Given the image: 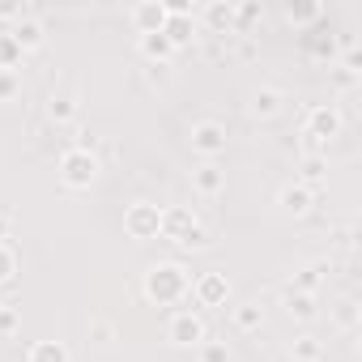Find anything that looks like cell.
Wrapping results in <instances>:
<instances>
[{"mask_svg":"<svg viewBox=\"0 0 362 362\" xmlns=\"http://www.w3.org/2000/svg\"><path fill=\"white\" fill-rule=\"evenodd\" d=\"M145 294L158 298V303H179L188 294V273L179 264H153L145 273Z\"/></svg>","mask_w":362,"mask_h":362,"instance_id":"1","label":"cell"},{"mask_svg":"<svg viewBox=\"0 0 362 362\" xmlns=\"http://www.w3.org/2000/svg\"><path fill=\"white\" fill-rule=\"evenodd\" d=\"M162 235L175 247H205V230L197 226V218L188 209H166L162 214Z\"/></svg>","mask_w":362,"mask_h":362,"instance_id":"2","label":"cell"},{"mask_svg":"<svg viewBox=\"0 0 362 362\" xmlns=\"http://www.w3.org/2000/svg\"><path fill=\"white\" fill-rule=\"evenodd\" d=\"M60 170H64V184H69V188H90L94 175H98V162H94V153H86V149H69L64 162H60Z\"/></svg>","mask_w":362,"mask_h":362,"instance_id":"3","label":"cell"},{"mask_svg":"<svg viewBox=\"0 0 362 362\" xmlns=\"http://www.w3.org/2000/svg\"><path fill=\"white\" fill-rule=\"evenodd\" d=\"M124 226H128V235H132V239H153V235L162 230V209L141 201V205H132V209H128Z\"/></svg>","mask_w":362,"mask_h":362,"instance_id":"4","label":"cell"},{"mask_svg":"<svg viewBox=\"0 0 362 362\" xmlns=\"http://www.w3.org/2000/svg\"><path fill=\"white\" fill-rule=\"evenodd\" d=\"M170 341H175V345H205V324H201V315L175 311V315H170Z\"/></svg>","mask_w":362,"mask_h":362,"instance_id":"5","label":"cell"},{"mask_svg":"<svg viewBox=\"0 0 362 362\" xmlns=\"http://www.w3.org/2000/svg\"><path fill=\"white\" fill-rule=\"evenodd\" d=\"M192 149H201L205 158L222 153V149H226V128H222V124H197V128H192Z\"/></svg>","mask_w":362,"mask_h":362,"instance_id":"6","label":"cell"},{"mask_svg":"<svg viewBox=\"0 0 362 362\" xmlns=\"http://www.w3.org/2000/svg\"><path fill=\"white\" fill-rule=\"evenodd\" d=\"M226 290H230V286H226V277H222V273H205V277L197 281V298H201L205 307L226 303Z\"/></svg>","mask_w":362,"mask_h":362,"instance_id":"7","label":"cell"},{"mask_svg":"<svg viewBox=\"0 0 362 362\" xmlns=\"http://www.w3.org/2000/svg\"><path fill=\"white\" fill-rule=\"evenodd\" d=\"M337 128H341V119H337V111H311V128H307V136H311V145H320L324 136H337Z\"/></svg>","mask_w":362,"mask_h":362,"instance_id":"8","label":"cell"},{"mask_svg":"<svg viewBox=\"0 0 362 362\" xmlns=\"http://www.w3.org/2000/svg\"><path fill=\"white\" fill-rule=\"evenodd\" d=\"M311 201H315V192H311L307 184H294V188L281 192V205H286V214H294V218L311 214Z\"/></svg>","mask_w":362,"mask_h":362,"instance_id":"9","label":"cell"},{"mask_svg":"<svg viewBox=\"0 0 362 362\" xmlns=\"http://www.w3.org/2000/svg\"><path fill=\"white\" fill-rule=\"evenodd\" d=\"M132 18H136L141 35H158V30L166 26V9H162V5H141V9H136Z\"/></svg>","mask_w":362,"mask_h":362,"instance_id":"10","label":"cell"},{"mask_svg":"<svg viewBox=\"0 0 362 362\" xmlns=\"http://www.w3.org/2000/svg\"><path fill=\"white\" fill-rule=\"evenodd\" d=\"M30 362H69V349L60 341H39L30 349Z\"/></svg>","mask_w":362,"mask_h":362,"instance_id":"11","label":"cell"},{"mask_svg":"<svg viewBox=\"0 0 362 362\" xmlns=\"http://www.w3.org/2000/svg\"><path fill=\"white\" fill-rule=\"evenodd\" d=\"M197 188H201V192H209V197H218V192L226 188V179H222V170H218V166H201V170H197Z\"/></svg>","mask_w":362,"mask_h":362,"instance_id":"12","label":"cell"},{"mask_svg":"<svg viewBox=\"0 0 362 362\" xmlns=\"http://www.w3.org/2000/svg\"><path fill=\"white\" fill-rule=\"evenodd\" d=\"M9 35L18 39V47H35V43L43 39V26H39V22H30V18H22V22H18Z\"/></svg>","mask_w":362,"mask_h":362,"instance_id":"13","label":"cell"},{"mask_svg":"<svg viewBox=\"0 0 362 362\" xmlns=\"http://www.w3.org/2000/svg\"><path fill=\"white\" fill-rule=\"evenodd\" d=\"M277 107H281V94H277V90H256V94H252V111H256V115H273Z\"/></svg>","mask_w":362,"mask_h":362,"instance_id":"14","label":"cell"},{"mask_svg":"<svg viewBox=\"0 0 362 362\" xmlns=\"http://www.w3.org/2000/svg\"><path fill=\"white\" fill-rule=\"evenodd\" d=\"M290 362H320V345H315L311 337H298V341L290 345Z\"/></svg>","mask_w":362,"mask_h":362,"instance_id":"15","label":"cell"},{"mask_svg":"<svg viewBox=\"0 0 362 362\" xmlns=\"http://www.w3.org/2000/svg\"><path fill=\"white\" fill-rule=\"evenodd\" d=\"M235 324H239L243 332H252V328H260V324H264V311H260L256 303H247V307H239V311H235Z\"/></svg>","mask_w":362,"mask_h":362,"instance_id":"16","label":"cell"},{"mask_svg":"<svg viewBox=\"0 0 362 362\" xmlns=\"http://www.w3.org/2000/svg\"><path fill=\"white\" fill-rule=\"evenodd\" d=\"M22 56V47H18V39L13 35H0V73H9V64Z\"/></svg>","mask_w":362,"mask_h":362,"instance_id":"17","label":"cell"},{"mask_svg":"<svg viewBox=\"0 0 362 362\" xmlns=\"http://www.w3.org/2000/svg\"><path fill=\"white\" fill-rule=\"evenodd\" d=\"M141 52H145V56H170V43H166V35L158 30V35H145V39H141Z\"/></svg>","mask_w":362,"mask_h":362,"instance_id":"18","label":"cell"},{"mask_svg":"<svg viewBox=\"0 0 362 362\" xmlns=\"http://www.w3.org/2000/svg\"><path fill=\"white\" fill-rule=\"evenodd\" d=\"M13 273H18V256H13V247H9V243H0V286H5Z\"/></svg>","mask_w":362,"mask_h":362,"instance_id":"19","label":"cell"},{"mask_svg":"<svg viewBox=\"0 0 362 362\" xmlns=\"http://www.w3.org/2000/svg\"><path fill=\"white\" fill-rule=\"evenodd\" d=\"M286 303H290V315H298V320H311V315H315V307H311V294H290Z\"/></svg>","mask_w":362,"mask_h":362,"instance_id":"20","label":"cell"},{"mask_svg":"<svg viewBox=\"0 0 362 362\" xmlns=\"http://www.w3.org/2000/svg\"><path fill=\"white\" fill-rule=\"evenodd\" d=\"M73 111H77L73 98H52V103H47V115H52V119H69Z\"/></svg>","mask_w":362,"mask_h":362,"instance_id":"21","label":"cell"},{"mask_svg":"<svg viewBox=\"0 0 362 362\" xmlns=\"http://www.w3.org/2000/svg\"><path fill=\"white\" fill-rule=\"evenodd\" d=\"M209 22L222 30V26H230V22H235V9H230V5H226V9H222V5H214V9H209Z\"/></svg>","mask_w":362,"mask_h":362,"instance_id":"22","label":"cell"},{"mask_svg":"<svg viewBox=\"0 0 362 362\" xmlns=\"http://www.w3.org/2000/svg\"><path fill=\"white\" fill-rule=\"evenodd\" d=\"M303 179H307V184H320V179H324V162H320V158H307Z\"/></svg>","mask_w":362,"mask_h":362,"instance_id":"23","label":"cell"},{"mask_svg":"<svg viewBox=\"0 0 362 362\" xmlns=\"http://www.w3.org/2000/svg\"><path fill=\"white\" fill-rule=\"evenodd\" d=\"M205 362H230V354H226V345H218V341H209V345H205Z\"/></svg>","mask_w":362,"mask_h":362,"instance_id":"24","label":"cell"},{"mask_svg":"<svg viewBox=\"0 0 362 362\" xmlns=\"http://www.w3.org/2000/svg\"><path fill=\"white\" fill-rule=\"evenodd\" d=\"M13 328H18V311L5 307V311H0V332H13Z\"/></svg>","mask_w":362,"mask_h":362,"instance_id":"25","label":"cell"},{"mask_svg":"<svg viewBox=\"0 0 362 362\" xmlns=\"http://www.w3.org/2000/svg\"><path fill=\"white\" fill-rule=\"evenodd\" d=\"M13 94V77L9 73H0V98H9Z\"/></svg>","mask_w":362,"mask_h":362,"instance_id":"26","label":"cell"},{"mask_svg":"<svg viewBox=\"0 0 362 362\" xmlns=\"http://www.w3.org/2000/svg\"><path fill=\"white\" fill-rule=\"evenodd\" d=\"M0 239H5V218H0Z\"/></svg>","mask_w":362,"mask_h":362,"instance_id":"27","label":"cell"},{"mask_svg":"<svg viewBox=\"0 0 362 362\" xmlns=\"http://www.w3.org/2000/svg\"><path fill=\"white\" fill-rule=\"evenodd\" d=\"M0 307H5V303H0Z\"/></svg>","mask_w":362,"mask_h":362,"instance_id":"28","label":"cell"}]
</instances>
